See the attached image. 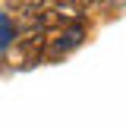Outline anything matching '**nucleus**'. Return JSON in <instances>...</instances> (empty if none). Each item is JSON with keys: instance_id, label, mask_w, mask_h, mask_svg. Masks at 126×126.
Returning a JSON list of instances; mask_svg holds the SVG:
<instances>
[{"instance_id": "nucleus-2", "label": "nucleus", "mask_w": 126, "mask_h": 126, "mask_svg": "<svg viewBox=\"0 0 126 126\" xmlns=\"http://www.w3.org/2000/svg\"><path fill=\"white\" fill-rule=\"evenodd\" d=\"M16 50H19V57H22V66H35L38 63V57H41V50H44V32H32L29 38H22L19 44H16Z\"/></svg>"}, {"instance_id": "nucleus-3", "label": "nucleus", "mask_w": 126, "mask_h": 126, "mask_svg": "<svg viewBox=\"0 0 126 126\" xmlns=\"http://www.w3.org/2000/svg\"><path fill=\"white\" fill-rule=\"evenodd\" d=\"M10 38H13V22H10L6 16L0 13V47H3V44H10Z\"/></svg>"}, {"instance_id": "nucleus-4", "label": "nucleus", "mask_w": 126, "mask_h": 126, "mask_svg": "<svg viewBox=\"0 0 126 126\" xmlns=\"http://www.w3.org/2000/svg\"><path fill=\"white\" fill-rule=\"evenodd\" d=\"M107 3H113V6H120V3H126V0H107Z\"/></svg>"}, {"instance_id": "nucleus-1", "label": "nucleus", "mask_w": 126, "mask_h": 126, "mask_svg": "<svg viewBox=\"0 0 126 126\" xmlns=\"http://www.w3.org/2000/svg\"><path fill=\"white\" fill-rule=\"evenodd\" d=\"M82 38H85V22H82V19L66 22V25L60 29V35L54 38V44L47 47V60H57L60 54H66V50L79 47V44H82Z\"/></svg>"}]
</instances>
